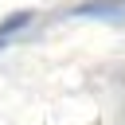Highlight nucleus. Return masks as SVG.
<instances>
[{
  "mask_svg": "<svg viewBox=\"0 0 125 125\" xmlns=\"http://www.w3.org/2000/svg\"><path fill=\"white\" fill-rule=\"evenodd\" d=\"M74 16H98V20L121 23L125 20V8H121V0H90V4H78Z\"/></svg>",
  "mask_w": 125,
  "mask_h": 125,
  "instance_id": "obj_1",
  "label": "nucleus"
},
{
  "mask_svg": "<svg viewBox=\"0 0 125 125\" xmlns=\"http://www.w3.org/2000/svg\"><path fill=\"white\" fill-rule=\"evenodd\" d=\"M31 23V12H12L8 20H0V39H8V35H16V31H23Z\"/></svg>",
  "mask_w": 125,
  "mask_h": 125,
  "instance_id": "obj_2",
  "label": "nucleus"
},
{
  "mask_svg": "<svg viewBox=\"0 0 125 125\" xmlns=\"http://www.w3.org/2000/svg\"><path fill=\"white\" fill-rule=\"evenodd\" d=\"M121 4H125V0H121Z\"/></svg>",
  "mask_w": 125,
  "mask_h": 125,
  "instance_id": "obj_3",
  "label": "nucleus"
}]
</instances>
